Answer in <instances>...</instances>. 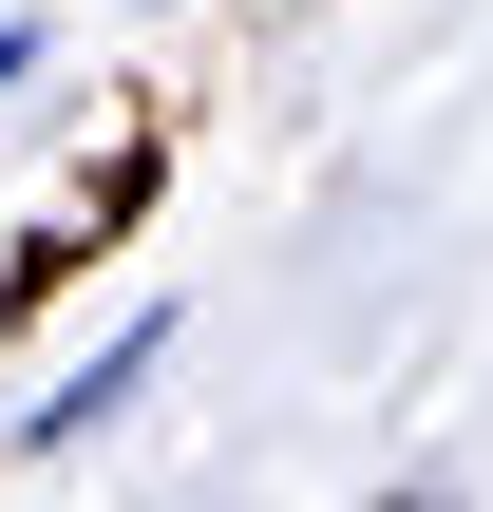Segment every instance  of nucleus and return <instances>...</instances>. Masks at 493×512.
Here are the masks:
<instances>
[{"label":"nucleus","mask_w":493,"mask_h":512,"mask_svg":"<svg viewBox=\"0 0 493 512\" xmlns=\"http://www.w3.org/2000/svg\"><path fill=\"white\" fill-rule=\"evenodd\" d=\"M152 361H171V304H133V323H114V342H95V361H76L57 399H19V456H76V437H95V418H114V399H133Z\"/></svg>","instance_id":"obj_1"},{"label":"nucleus","mask_w":493,"mask_h":512,"mask_svg":"<svg viewBox=\"0 0 493 512\" xmlns=\"http://www.w3.org/2000/svg\"><path fill=\"white\" fill-rule=\"evenodd\" d=\"M19 76H38V19H0V95H19Z\"/></svg>","instance_id":"obj_2"}]
</instances>
